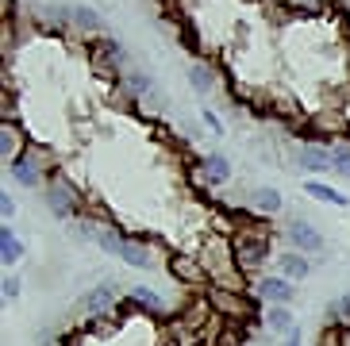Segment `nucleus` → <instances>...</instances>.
<instances>
[{
    "instance_id": "dca6fc26",
    "label": "nucleus",
    "mask_w": 350,
    "mask_h": 346,
    "mask_svg": "<svg viewBox=\"0 0 350 346\" xmlns=\"http://www.w3.org/2000/svg\"><path fill=\"white\" fill-rule=\"evenodd\" d=\"M212 308H219V312H227V316H235V319H247L250 316L247 300H235V293H227V289L212 293Z\"/></svg>"
},
{
    "instance_id": "5701e85b",
    "label": "nucleus",
    "mask_w": 350,
    "mask_h": 346,
    "mask_svg": "<svg viewBox=\"0 0 350 346\" xmlns=\"http://www.w3.org/2000/svg\"><path fill=\"white\" fill-rule=\"evenodd\" d=\"M200 120H204V127H208V131L224 135V120L216 116V108H204V112H200Z\"/></svg>"
},
{
    "instance_id": "a211bd4d",
    "label": "nucleus",
    "mask_w": 350,
    "mask_h": 346,
    "mask_svg": "<svg viewBox=\"0 0 350 346\" xmlns=\"http://www.w3.org/2000/svg\"><path fill=\"white\" fill-rule=\"evenodd\" d=\"M189 81H193V89L200 92V96H208V92L216 89V70H212L208 62H193V70H189Z\"/></svg>"
},
{
    "instance_id": "4468645a",
    "label": "nucleus",
    "mask_w": 350,
    "mask_h": 346,
    "mask_svg": "<svg viewBox=\"0 0 350 346\" xmlns=\"http://www.w3.org/2000/svg\"><path fill=\"white\" fill-rule=\"evenodd\" d=\"M304 193L312 196V200H323V204H339V208H350V196L347 193H339L335 185H327V181H304Z\"/></svg>"
},
{
    "instance_id": "f3484780",
    "label": "nucleus",
    "mask_w": 350,
    "mask_h": 346,
    "mask_svg": "<svg viewBox=\"0 0 350 346\" xmlns=\"http://www.w3.org/2000/svg\"><path fill=\"white\" fill-rule=\"evenodd\" d=\"M124 89L131 92V96H146V101H158V104H162V92L154 89V81H150L146 73H127V77H124Z\"/></svg>"
},
{
    "instance_id": "9b49d317",
    "label": "nucleus",
    "mask_w": 350,
    "mask_h": 346,
    "mask_svg": "<svg viewBox=\"0 0 350 346\" xmlns=\"http://www.w3.org/2000/svg\"><path fill=\"white\" fill-rule=\"evenodd\" d=\"M278 274L288 277L293 285H297V281H304V277L312 274L308 254H300V250H285V254H278Z\"/></svg>"
},
{
    "instance_id": "6e6552de",
    "label": "nucleus",
    "mask_w": 350,
    "mask_h": 346,
    "mask_svg": "<svg viewBox=\"0 0 350 346\" xmlns=\"http://www.w3.org/2000/svg\"><path fill=\"white\" fill-rule=\"evenodd\" d=\"M297 165L308 173H327L331 170V150L319 143H300L297 146Z\"/></svg>"
},
{
    "instance_id": "6ab92c4d",
    "label": "nucleus",
    "mask_w": 350,
    "mask_h": 346,
    "mask_svg": "<svg viewBox=\"0 0 350 346\" xmlns=\"http://www.w3.org/2000/svg\"><path fill=\"white\" fill-rule=\"evenodd\" d=\"M70 23H77L81 31H100V12H96V8H81V4H73Z\"/></svg>"
},
{
    "instance_id": "aec40b11",
    "label": "nucleus",
    "mask_w": 350,
    "mask_h": 346,
    "mask_svg": "<svg viewBox=\"0 0 350 346\" xmlns=\"http://www.w3.org/2000/svg\"><path fill=\"white\" fill-rule=\"evenodd\" d=\"M331 170L342 173V177H350V146H347V143L331 146Z\"/></svg>"
},
{
    "instance_id": "7ed1b4c3",
    "label": "nucleus",
    "mask_w": 350,
    "mask_h": 346,
    "mask_svg": "<svg viewBox=\"0 0 350 346\" xmlns=\"http://www.w3.org/2000/svg\"><path fill=\"white\" fill-rule=\"evenodd\" d=\"M8 173L20 189H39V185L51 181V177H46V154L35 150V146H27V150L16 158V162L8 165Z\"/></svg>"
},
{
    "instance_id": "a878e982",
    "label": "nucleus",
    "mask_w": 350,
    "mask_h": 346,
    "mask_svg": "<svg viewBox=\"0 0 350 346\" xmlns=\"http://www.w3.org/2000/svg\"><path fill=\"white\" fill-rule=\"evenodd\" d=\"M181 42H189V46L196 51V31L193 27H181Z\"/></svg>"
},
{
    "instance_id": "bb28decb",
    "label": "nucleus",
    "mask_w": 350,
    "mask_h": 346,
    "mask_svg": "<svg viewBox=\"0 0 350 346\" xmlns=\"http://www.w3.org/2000/svg\"><path fill=\"white\" fill-rule=\"evenodd\" d=\"M250 346H254V343H250Z\"/></svg>"
},
{
    "instance_id": "9d476101",
    "label": "nucleus",
    "mask_w": 350,
    "mask_h": 346,
    "mask_svg": "<svg viewBox=\"0 0 350 346\" xmlns=\"http://www.w3.org/2000/svg\"><path fill=\"white\" fill-rule=\"evenodd\" d=\"M23 150H27V146H23L20 123H16V120H4V123H0V158H4V162L12 165Z\"/></svg>"
},
{
    "instance_id": "f8f14e48",
    "label": "nucleus",
    "mask_w": 350,
    "mask_h": 346,
    "mask_svg": "<svg viewBox=\"0 0 350 346\" xmlns=\"http://www.w3.org/2000/svg\"><path fill=\"white\" fill-rule=\"evenodd\" d=\"M23 243H20V235L12 231V224H0V265H8V269H16V265L23 262Z\"/></svg>"
},
{
    "instance_id": "20e7f679",
    "label": "nucleus",
    "mask_w": 350,
    "mask_h": 346,
    "mask_svg": "<svg viewBox=\"0 0 350 346\" xmlns=\"http://www.w3.org/2000/svg\"><path fill=\"white\" fill-rule=\"evenodd\" d=\"M266 254H269L266 235H235L231 239V258H235V265L243 274H254L258 265L266 262Z\"/></svg>"
},
{
    "instance_id": "412c9836",
    "label": "nucleus",
    "mask_w": 350,
    "mask_h": 346,
    "mask_svg": "<svg viewBox=\"0 0 350 346\" xmlns=\"http://www.w3.org/2000/svg\"><path fill=\"white\" fill-rule=\"evenodd\" d=\"M131 304L146 308V312H162V300H158V293H150V289H135V293H131Z\"/></svg>"
},
{
    "instance_id": "f03ea898",
    "label": "nucleus",
    "mask_w": 350,
    "mask_h": 346,
    "mask_svg": "<svg viewBox=\"0 0 350 346\" xmlns=\"http://www.w3.org/2000/svg\"><path fill=\"white\" fill-rule=\"evenodd\" d=\"M46 204H51V215H58V219H77L85 196L66 173H51V181H46Z\"/></svg>"
},
{
    "instance_id": "423d86ee",
    "label": "nucleus",
    "mask_w": 350,
    "mask_h": 346,
    "mask_svg": "<svg viewBox=\"0 0 350 346\" xmlns=\"http://www.w3.org/2000/svg\"><path fill=\"white\" fill-rule=\"evenodd\" d=\"M254 293L266 300V304H293V296H297V289H293V281L288 277H258L254 281Z\"/></svg>"
},
{
    "instance_id": "4be33fe9",
    "label": "nucleus",
    "mask_w": 350,
    "mask_h": 346,
    "mask_svg": "<svg viewBox=\"0 0 350 346\" xmlns=\"http://www.w3.org/2000/svg\"><path fill=\"white\" fill-rule=\"evenodd\" d=\"M20 277H16V274H8V277H4V285H0V293H4V304H16V300H20Z\"/></svg>"
},
{
    "instance_id": "0eeeda50",
    "label": "nucleus",
    "mask_w": 350,
    "mask_h": 346,
    "mask_svg": "<svg viewBox=\"0 0 350 346\" xmlns=\"http://www.w3.org/2000/svg\"><path fill=\"white\" fill-rule=\"evenodd\" d=\"M116 304H120V285H112V281H104V285L85 293V312H89V316H104V312H112Z\"/></svg>"
},
{
    "instance_id": "b1692460",
    "label": "nucleus",
    "mask_w": 350,
    "mask_h": 346,
    "mask_svg": "<svg viewBox=\"0 0 350 346\" xmlns=\"http://www.w3.org/2000/svg\"><path fill=\"white\" fill-rule=\"evenodd\" d=\"M12 215H16V200H12V193H0V219L8 224Z\"/></svg>"
},
{
    "instance_id": "1a4fd4ad",
    "label": "nucleus",
    "mask_w": 350,
    "mask_h": 346,
    "mask_svg": "<svg viewBox=\"0 0 350 346\" xmlns=\"http://www.w3.org/2000/svg\"><path fill=\"white\" fill-rule=\"evenodd\" d=\"M247 204L262 215H273V212L285 208V196H281L278 189H269V185H254V189H247Z\"/></svg>"
},
{
    "instance_id": "ddd939ff",
    "label": "nucleus",
    "mask_w": 350,
    "mask_h": 346,
    "mask_svg": "<svg viewBox=\"0 0 350 346\" xmlns=\"http://www.w3.org/2000/svg\"><path fill=\"white\" fill-rule=\"evenodd\" d=\"M200 173H204L208 185H227L231 181V162H227V154H208L204 162H200Z\"/></svg>"
},
{
    "instance_id": "39448f33",
    "label": "nucleus",
    "mask_w": 350,
    "mask_h": 346,
    "mask_svg": "<svg viewBox=\"0 0 350 346\" xmlns=\"http://www.w3.org/2000/svg\"><path fill=\"white\" fill-rule=\"evenodd\" d=\"M285 239H288V246L293 250H300V254H323V235H319V227L316 224H308V219H288L285 224Z\"/></svg>"
},
{
    "instance_id": "393cba45",
    "label": "nucleus",
    "mask_w": 350,
    "mask_h": 346,
    "mask_svg": "<svg viewBox=\"0 0 350 346\" xmlns=\"http://www.w3.org/2000/svg\"><path fill=\"white\" fill-rule=\"evenodd\" d=\"M300 338H304V331H300V327L293 323V327L285 331V335H281V346H300Z\"/></svg>"
},
{
    "instance_id": "f257e3e1",
    "label": "nucleus",
    "mask_w": 350,
    "mask_h": 346,
    "mask_svg": "<svg viewBox=\"0 0 350 346\" xmlns=\"http://www.w3.org/2000/svg\"><path fill=\"white\" fill-rule=\"evenodd\" d=\"M93 239L104 254L120 258L124 265H135V269H150V265H154V250H150V246L135 243V239H127L124 231H116V227H108V224H96Z\"/></svg>"
},
{
    "instance_id": "2eb2a0df",
    "label": "nucleus",
    "mask_w": 350,
    "mask_h": 346,
    "mask_svg": "<svg viewBox=\"0 0 350 346\" xmlns=\"http://www.w3.org/2000/svg\"><path fill=\"white\" fill-rule=\"evenodd\" d=\"M266 331H273V335H285L288 327L297 323L293 319V312H288V304H266Z\"/></svg>"
}]
</instances>
